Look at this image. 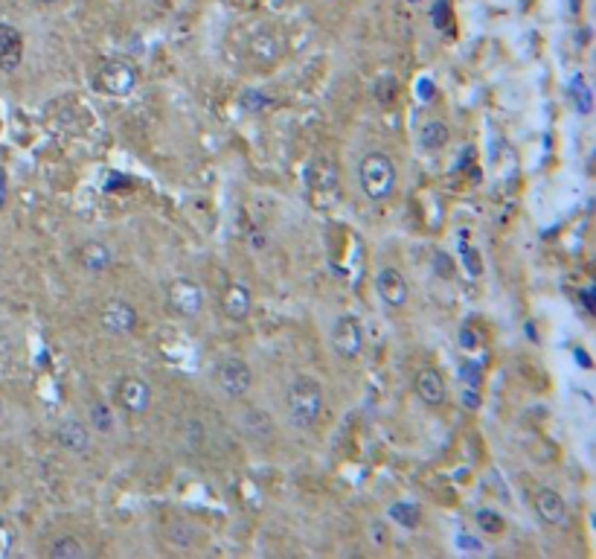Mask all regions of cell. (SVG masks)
Masks as SVG:
<instances>
[{
	"label": "cell",
	"mask_w": 596,
	"mask_h": 559,
	"mask_svg": "<svg viewBox=\"0 0 596 559\" xmlns=\"http://www.w3.org/2000/svg\"><path fill=\"white\" fill-rule=\"evenodd\" d=\"M309 193L314 207H332L337 202V167L332 163V158H314V163L309 167Z\"/></svg>",
	"instance_id": "obj_5"
},
{
	"label": "cell",
	"mask_w": 596,
	"mask_h": 559,
	"mask_svg": "<svg viewBox=\"0 0 596 559\" xmlns=\"http://www.w3.org/2000/svg\"><path fill=\"white\" fill-rule=\"evenodd\" d=\"M451 140V128L442 123V120H428L422 123V128H419V146H422L425 151H439L446 149V143Z\"/></svg>",
	"instance_id": "obj_18"
},
{
	"label": "cell",
	"mask_w": 596,
	"mask_h": 559,
	"mask_svg": "<svg viewBox=\"0 0 596 559\" xmlns=\"http://www.w3.org/2000/svg\"><path fill=\"white\" fill-rule=\"evenodd\" d=\"M55 440H58V446L67 449V452H73V454H85L90 449V431H88V426L81 423V419H73V417L64 419V423L58 426Z\"/></svg>",
	"instance_id": "obj_16"
},
{
	"label": "cell",
	"mask_w": 596,
	"mask_h": 559,
	"mask_svg": "<svg viewBox=\"0 0 596 559\" xmlns=\"http://www.w3.org/2000/svg\"><path fill=\"white\" fill-rule=\"evenodd\" d=\"M38 4H58V0H38Z\"/></svg>",
	"instance_id": "obj_28"
},
{
	"label": "cell",
	"mask_w": 596,
	"mask_h": 559,
	"mask_svg": "<svg viewBox=\"0 0 596 559\" xmlns=\"http://www.w3.org/2000/svg\"><path fill=\"white\" fill-rule=\"evenodd\" d=\"M460 396H463V405L472 408V411L474 408H481V388H469V384H465Z\"/></svg>",
	"instance_id": "obj_25"
},
{
	"label": "cell",
	"mask_w": 596,
	"mask_h": 559,
	"mask_svg": "<svg viewBox=\"0 0 596 559\" xmlns=\"http://www.w3.org/2000/svg\"><path fill=\"white\" fill-rule=\"evenodd\" d=\"M332 347H335V353L346 361L361 356V349H364V330H361L358 318H353V314H341V318L335 321Z\"/></svg>",
	"instance_id": "obj_7"
},
{
	"label": "cell",
	"mask_w": 596,
	"mask_h": 559,
	"mask_svg": "<svg viewBox=\"0 0 596 559\" xmlns=\"http://www.w3.org/2000/svg\"><path fill=\"white\" fill-rule=\"evenodd\" d=\"M535 512H539V519L544 524H550V528H562L567 521V504L565 498L556 493L550 486H539L535 489Z\"/></svg>",
	"instance_id": "obj_12"
},
{
	"label": "cell",
	"mask_w": 596,
	"mask_h": 559,
	"mask_svg": "<svg viewBox=\"0 0 596 559\" xmlns=\"http://www.w3.org/2000/svg\"><path fill=\"white\" fill-rule=\"evenodd\" d=\"M285 411L291 426L297 428H314L318 419L323 417V388L320 382H314L311 376H297L288 384L285 393Z\"/></svg>",
	"instance_id": "obj_1"
},
{
	"label": "cell",
	"mask_w": 596,
	"mask_h": 559,
	"mask_svg": "<svg viewBox=\"0 0 596 559\" xmlns=\"http://www.w3.org/2000/svg\"><path fill=\"white\" fill-rule=\"evenodd\" d=\"M76 256H79V265L85 268V271H90V274H102V271H108V268L114 265V251L108 248V245L97 242V239L79 245Z\"/></svg>",
	"instance_id": "obj_17"
},
{
	"label": "cell",
	"mask_w": 596,
	"mask_h": 559,
	"mask_svg": "<svg viewBox=\"0 0 596 559\" xmlns=\"http://www.w3.org/2000/svg\"><path fill=\"white\" fill-rule=\"evenodd\" d=\"M0 411H4V405H0Z\"/></svg>",
	"instance_id": "obj_29"
},
{
	"label": "cell",
	"mask_w": 596,
	"mask_h": 559,
	"mask_svg": "<svg viewBox=\"0 0 596 559\" xmlns=\"http://www.w3.org/2000/svg\"><path fill=\"white\" fill-rule=\"evenodd\" d=\"M376 288H379L381 300L387 303V306H393V309H402L404 303H407V295H411V286H407L404 274L399 271V268H393V265L381 268V271H379Z\"/></svg>",
	"instance_id": "obj_11"
},
{
	"label": "cell",
	"mask_w": 596,
	"mask_h": 559,
	"mask_svg": "<svg viewBox=\"0 0 596 559\" xmlns=\"http://www.w3.org/2000/svg\"><path fill=\"white\" fill-rule=\"evenodd\" d=\"M137 309L125 300H108L99 312V326L108 335H132L137 330Z\"/></svg>",
	"instance_id": "obj_9"
},
{
	"label": "cell",
	"mask_w": 596,
	"mask_h": 559,
	"mask_svg": "<svg viewBox=\"0 0 596 559\" xmlns=\"http://www.w3.org/2000/svg\"><path fill=\"white\" fill-rule=\"evenodd\" d=\"M396 184H399V172H396V163L390 155H384V151H370V155L361 158L358 186L370 202H387V198L396 193Z\"/></svg>",
	"instance_id": "obj_2"
},
{
	"label": "cell",
	"mask_w": 596,
	"mask_h": 559,
	"mask_svg": "<svg viewBox=\"0 0 596 559\" xmlns=\"http://www.w3.org/2000/svg\"><path fill=\"white\" fill-rule=\"evenodd\" d=\"M21 58H23L21 32L0 21V73H12V70H18Z\"/></svg>",
	"instance_id": "obj_14"
},
{
	"label": "cell",
	"mask_w": 596,
	"mask_h": 559,
	"mask_svg": "<svg viewBox=\"0 0 596 559\" xmlns=\"http://www.w3.org/2000/svg\"><path fill=\"white\" fill-rule=\"evenodd\" d=\"M116 402L125 414L140 417L151 408V388L146 379L140 376H123L116 382Z\"/></svg>",
	"instance_id": "obj_8"
},
{
	"label": "cell",
	"mask_w": 596,
	"mask_h": 559,
	"mask_svg": "<svg viewBox=\"0 0 596 559\" xmlns=\"http://www.w3.org/2000/svg\"><path fill=\"white\" fill-rule=\"evenodd\" d=\"M460 344H463L465 349H474V347H477V338H474V332L469 330V326H463V330H460Z\"/></svg>",
	"instance_id": "obj_27"
},
{
	"label": "cell",
	"mask_w": 596,
	"mask_h": 559,
	"mask_svg": "<svg viewBox=\"0 0 596 559\" xmlns=\"http://www.w3.org/2000/svg\"><path fill=\"white\" fill-rule=\"evenodd\" d=\"M570 90H574L576 111L588 116V114L593 111V93H591V85L585 82V76H576V79H574V85H570Z\"/></svg>",
	"instance_id": "obj_21"
},
{
	"label": "cell",
	"mask_w": 596,
	"mask_h": 559,
	"mask_svg": "<svg viewBox=\"0 0 596 559\" xmlns=\"http://www.w3.org/2000/svg\"><path fill=\"white\" fill-rule=\"evenodd\" d=\"M88 419H90V428L99 431V434H111V431H114V414H111V408L105 405V402H93Z\"/></svg>",
	"instance_id": "obj_20"
},
{
	"label": "cell",
	"mask_w": 596,
	"mask_h": 559,
	"mask_svg": "<svg viewBox=\"0 0 596 559\" xmlns=\"http://www.w3.org/2000/svg\"><path fill=\"white\" fill-rule=\"evenodd\" d=\"M251 309H253V295L242 283H230L221 291V312H225L227 321H248Z\"/></svg>",
	"instance_id": "obj_13"
},
{
	"label": "cell",
	"mask_w": 596,
	"mask_h": 559,
	"mask_svg": "<svg viewBox=\"0 0 596 559\" xmlns=\"http://www.w3.org/2000/svg\"><path fill=\"white\" fill-rule=\"evenodd\" d=\"M137 82H140V76L132 64L120 62V58H111V62L99 64L93 85H97V90L105 93V97H128V93H134Z\"/></svg>",
	"instance_id": "obj_3"
},
{
	"label": "cell",
	"mask_w": 596,
	"mask_h": 559,
	"mask_svg": "<svg viewBox=\"0 0 596 559\" xmlns=\"http://www.w3.org/2000/svg\"><path fill=\"white\" fill-rule=\"evenodd\" d=\"M477 524L486 530V533H492V536H498V533H504V519H500V512H495V510H477Z\"/></svg>",
	"instance_id": "obj_23"
},
{
	"label": "cell",
	"mask_w": 596,
	"mask_h": 559,
	"mask_svg": "<svg viewBox=\"0 0 596 559\" xmlns=\"http://www.w3.org/2000/svg\"><path fill=\"white\" fill-rule=\"evenodd\" d=\"M166 306L178 318H195L204 306V291L190 277H178L166 286Z\"/></svg>",
	"instance_id": "obj_6"
},
{
	"label": "cell",
	"mask_w": 596,
	"mask_h": 559,
	"mask_svg": "<svg viewBox=\"0 0 596 559\" xmlns=\"http://www.w3.org/2000/svg\"><path fill=\"white\" fill-rule=\"evenodd\" d=\"M279 56H283V39L274 30L260 27L248 39V58L256 67H271L279 62Z\"/></svg>",
	"instance_id": "obj_10"
},
{
	"label": "cell",
	"mask_w": 596,
	"mask_h": 559,
	"mask_svg": "<svg viewBox=\"0 0 596 559\" xmlns=\"http://www.w3.org/2000/svg\"><path fill=\"white\" fill-rule=\"evenodd\" d=\"M481 365H474V361H465V365L460 367V376L463 382L469 384V388H481Z\"/></svg>",
	"instance_id": "obj_24"
},
{
	"label": "cell",
	"mask_w": 596,
	"mask_h": 559,
	"mask_svg": "<svg viewBox=\"0 0 596 559\" xmlns=\"http://www.w3.org/2000/svg\"><path fill=\"white\" fill-rule=\"evenodd\" d=\"M88 554V547L81 545L76 536H58V539L50 545V556L53 559H79V556H85Z\"/></svg>",
	"instance_id": "obj_19"
},
{
	"label": "cell",
	"mask_w": 596,
	"mask_h": 559,
	"mask_svg": "<svg viewBox=\"0 0 596 559\" xmlns=\"http://www.w3.org/2000/svg\"><path fill=\"white\" fill-rule=\"evenodd\" d=\"M463 262H465V265H469V271H472L474 277H477V274H481V271H483V265H481V262H477V254H474V251H465V256H463Z\"/></svg>",
	"instance_id": "obj_26"
},
{
	"label": "cell",
	"mask_w": 596,
	"mask_h": 559,
	"mask_svg": "<svg viewBox=\"0 0 596 559\" xmlns=\"http://www.w3.org/2000/svg\"><path fill=\"white\" fill-rule=\"evenodd\" d=\"M390 519L404 524V528H416V524H419V507L407 504V501H396V504L390 507Z\"/></svg>",
	"instance_id": "obj_22"
},
{
	"label": "cell",
	"mask_w": 596,
	"mask_h": 559,
	"mask_svg": "<svg viewBox=\"0 0 596 559\" xmlns=\"http://www.w3.org/2000/svg\"><path fill=\"white\" fill-rule=\"evenodd\" d=\"M413 388H416L419 400H422L425 405H434V408L446 402V393H448V391H446V379H442V373L434 370V367L419 370Z\"/></svg>",
	"instance_id": "obj_15"
},
{
	"label": "cell",
	"mask_w": 596,
	"mask_h": 559,
	"mask_svg": "<svg viewBox=\"0 0 596 559\" xmlns=\"http://www.w3.org/2000/svg\"><path fill=\"white\" fill-rule=\"evenodd\" d=\"M213 382L225 396L239 400V396H244L253 388V370L242 358H221L213 367Z\"/></svg>",
	"instance_id": "obj_4"
}]
</instances>
